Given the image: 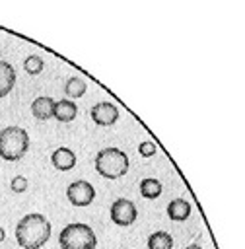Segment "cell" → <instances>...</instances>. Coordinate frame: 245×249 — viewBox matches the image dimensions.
<instances>
[{"instance_id":"6da1fadb","label":"cell","mask_w":245,"mask_h":249,"mask_svg":"<svg viewBox=\"0 0 245 249\" xmlns=\"http://www.w3.org/2000/svg\"><path fill=\"white\" fill-rule=\"evenodd\" d=\"M51 230H52L51 222L43 214H39V212L27 214L16 226L18 245L23 249H39L49 241Z\"/></svg>"},{"instance_id":"7a4b0ae2","label":"cell","mask_w":245,"mask_h":249,"mask_svg":"<svg viewBox=\"0 0 245 249\" xmlns=\"http://www.w3.org/2000/svg\"><path fill=\"white\" fill-rule=\"evenodd\" d=\"M29 150V134L21 126H6L0 130V158L16 161Z\"/></svg>"},{"instance_id":"3957f363","label":"cell","mask_w":245,"mask_h":249,"mask_svg":"<svg viewBox=\"0 0 245 249\" xmlns=\"http://www.w3.org/2000/svg\"><path fill=\"white\" fill-rule=\"evenodd\" d=\"M95 171L105 179H119L128 171V156L119 148H103L95 156Z\"/></svg>"},{"instance_id":"277c9868","label":"cell","mask_w":245,"mask_h":249,"mask_svg":"<svg viewBox=\"0 0 245 249\" xmlns=\"http://www.w3.org/2000/svg\"><path fill=\"white\" fill-rule=\"evenodd\" d=\"M58 243L62 249H95L97 237H95V231L91 230V226L74 222V224H68L62 228V231L58 235Z\"/></svg>"},{"instance_id":"5b68a950","label":"cell","mask_w":245,"mask_h":249,"mask_svg":"<svg viewBox=\"0 0 245 249\" xmlns=\"http://www.w3.org/2000/svg\"><path fill=\"white\" fill-rule=\"evenodd\" d=\"M66 198L74 204V206H88L93 202L95 198V189L91 183L80 179V181H74L68 185L66 189Z\"/></svg>"},{"instance_id":"8992f818","label":"cell","mask_w":245,"mask_h":249,"mask_svg":"<svg viewBox=\"0 0 245 249\" xmlns=\"http://www.w3.org/2000/svg\"><path fill=\"white\" fill-rule=\"evenodd\" d=\"M111 220L117 226H130L136 220V206L128 198H117L111 204Z\"/></svg>"},{"instance_id":"52a82bcc","label":"cell","mask_w":245,"mask_h":249,"mask_svg":"<svg viewBox=\"0 0 245 249\" xmlns=\"http://www.w3.org/2000/svg\"><path fill=\"white\" fill-rule=\"evenodd\" d=\"M89 115H91V119H93L95 124H99V126H111L119 119V109H117V105H113L109 101H99V103H95L91 107Z\"/></svg>"},{"instance_id":"ba28073f","label":"cell","mask_w":245,"mask_h":249,"mask_svg":"<svg viewBox=\"0 0 245 249\" xmlns=\"http://www.w3.org/2000/svg\"><path fill=\"white\" fill-rule=\"evenodd\" d=\"M52 111H54V99L51 95H39L37 99H33L31 103V113L35 119L39 121H47L52 117Z\"/></svg>"},{"instance_id":"9c48e42d","label":"cell","mask_w":245,"mask_h":249,"mask_svg":"<svg viewBox=\"0 0 245 249\" xmlns=\"http://www.w3.org/2000/svg\"><path fill=\"white\" fill-rule=\"evenodd\" d=\"M51 161H52V165L56 167V169H60V171H68V169H72L74 165H76V154L70 150V148H56L54 152H52V156H51Z\"/></svg>"},{"instance_id":"30bf717a","label":"cell","mask_w":245,"mask_h":249,"mask_svg":"<svg viewBox=\"0 0 245 249\" xmlns=\"http://www.w3.org/2000/svg\"><path fill=\"white\" fill-rule=\"evenodd\" d=\"M78 115V107L74 101L70 99H60V101H54V111H52V117L60 123H70L74 121Z\"/></svg>"},{"instance_id":"8fae6325","label":"cell","mask_w":245,"mask_h":249,"mask_svg":"<svg viewBox=\"0 0 245 249\" xmlns=\"http://www.w3.org/2000/svg\"><path fill=\"white\" fill-rule=\"evenodd\" d=\"M16 84V70L6 60H0V97L8 95Z\"/></svg>"},{"instance_id":"7c38bea8","label":"cell","mask_w":245,"mask_h":249,"mask_svg":"<svg viewBox=\"0 0 245 249\" xmlns=\"http://www.w3.org/2000/svg\"><path fill=\"white\" fill-rule=\"evenodd\" d=\"M191 214V204L185 200V198H173L169 204H167V216L171 220H177V222H183L187 220Z\"/></svg>"},{"instance_id":"4fadbf2b","label":"cell","mask_w":245,"mask_h":249,"mask_svg":"<svg viewBox=\"0 0 245 249\" xmlns=\"http://www.w3.org/2000/svg\"><path fill=\"white\" fill-rule=\"evenodd\" d=\"M173 247V235L167 231H154L148 237V249H171Z\"/></svg>"},{"instance_id":"5bb4252c","label":"cell","mask_w":245,"mask_h":249,"mask_svg":"<svg viewBox=\"0 0 245 249\" xmlns=\"http://www.w3.org/2000/svg\"><path fill=\"white\" fill-rule=\"evenodd\" d=\"M140 195L144 198H158L161 195V183L154 177H146L140 181Z\"/></svg>"},{"instance_id":"9a60e30c","label":"cell","mask_w":245,"mask_h":249,"mask_svg":"<svg viewBox=\"0 0 245 249\" xmlns=\"http://www.w3.org/2000/svg\"><path fill=\"white\" fill-rule=\"evenodd\" d=\"M86 80H82V78H70V80H66V84H64V93L68 95V97H72V99H76V97H82L84 93H86Z\"/></svg>"},{"instance_id":"2e32d148","label":"cell","mask_w":245,"mask_h":249,"mask_svg":"<svg viewBox=\"0 0 245 249\" xmlns=\"http://www.w3.org/2000/svg\"><path fill=\"white\" fill-rule=\"evenodd\" d=\"M43 58L41 56H37V54H29L25 60H23V68H25V72L27 74H31V76H37V74H41L43 72Z\"/></svg>"},{"instance_id":"e0dca14e","label":"cell","mask_w":245,"mask_h":249,"mask_svg":"<svg viewBox=\"0 0 245 249\" xmlns=\"http://www.w3.org/2000/svg\"><path fill=\"white\" fill-rule=\"evenodd\" d=\"M10 187H12L14 193H23V191L27 189V179H25L23 175H16V177L12 179V183H10Z\"/></svg>"},{"instance_id":"ac0fdd59","label":"cell","mask_w":245,"mask_h":249,"mask_svg":"<svg viewBox=\"0 0 245 249\" xmlns=\"http://www.w3.org/2000/svg\"><path fill=\"white\" fill-rule=\"evenodd\" d=\"M138 152H140L142 158H152L156 154V144L154 142H140Z\"/></svg>"},{"instance_id":"d6986e66","label":"cell","mask_w":245,"mask_h":249,"mask_svg":"<svg viewBox=\"0 0 245 249\" xmlns=\"http://www.w3.org/2000/svg\"><path fill=\"white\" fill-rule=\"evenodd\" d=\"M4 237H6V231H4V228H2V226H0V243H2V241H4Z\"/></svg>"},{"instance_id":"ffe728a7","label":"cell","mask_w":245,"mask_h":249,"mask_svg":"<svg viewBox=\"0 0 245 249\" xmlns=\"http://www.w3.org/2000/svg\"><path fill=\"white\" fill-rule=\"evenodd\" d=\"M185 249H202L200 245H196V243H192V245H189V247H185Z\"/></svg>"}]
</instances>
